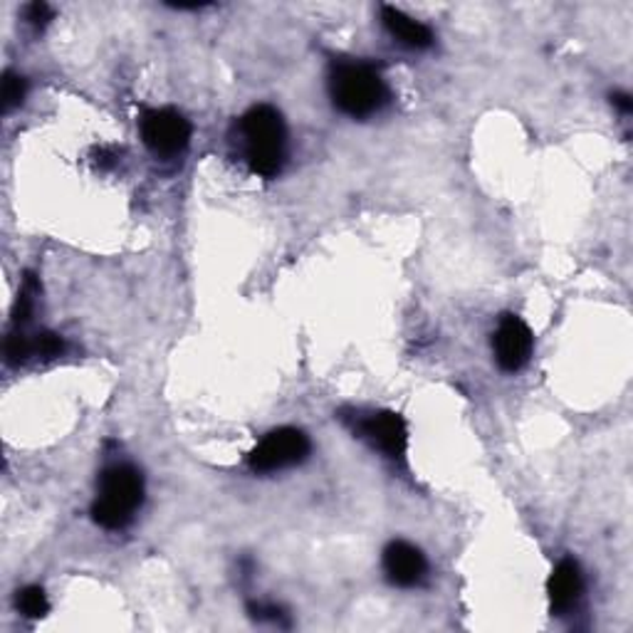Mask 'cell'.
<instances>
[{
  "instance_id": "6da1fadb",
  "label": "cell",
  "mask_w": 633,
  "mask_h": 633,
  "mask_svg": "<svg viewBox=\"0 0 633 633\" xmlns=\"http://www.w3.org/2000/svg\"><path fill=\"white\" fill-rule=\"evenodd\" d=\"M240 132L245 139L248 164L258 176L273 178L285 164L287 129L283 114L270 105H258L250 109L240 122Z\"/></svg>"
},
{
  "instance_id": "7a4b0ae2",
  "label": "cell",
  "mask_w": 633,
  "mask_h": 633,
  "mask_svg": "<svg viewBox=\"0 0 633 633\" xmlns=\"http://www.w3.org/2000/svg\"><path fill=\"white\" fill-rule=\"evenodd\" d=\"M331 102L354 119L379 112L389 102V89L374 67L367 63H339L329 77Z\"/></svg>"
},
{
  "instance_id": "3957f363",
  "label": "cell",
  "mask_w": 633,
  "mask_h": 633,
  "mask_svg": "<svg viewBox=\"0 0 633 633\" xmlns=\"http://www.w3.org/2000/svg\"><path fill=\"white\" fill-rule=\"evenodd\" d=\"M144 502V478L134 466H112L99 478L92 520L105 530H124Z\"/></svg>"
},
{
  "instance_id": "277c9868",
  "label": "cell",
  "mask_w": 633,
  "mask_h": 633,
  "mask_svg": "<svg viewBox=\"0 0 633 633\" xmlns=\"http://www.w3.org/2000/svg\"><path fill=\"white\" fill-rule=\"evenodd\" d=\"M309 456V438L297 428H277L260 440L250 454V468L255 473H275L293 468Z\"/></svg>"
},
{
  "instance_id": "5b68a950",
  "label": "cell",
  "mask_w": 633,
  "mask_h": 633,
  "mask_svg": "<svg viewBox=\"0 0 633 633\" xmlns=\"http://www.w3.org/2000/svg\"><path fill=\"white\" fill-rule=\"evenodd\" d=\"M142 139L156 156H176L190 142V124L176 109H152L142 117Z\"/></svg>"
},
{
  "instance_id": "8992f818",
  "label": "cell",
  "mask_w": 633,
  "mask_h": 633,
  "mask_svg": "<svg viewBox=\"0 0 633 633\" xmlns=\"http://www.w3.org/2000/svg\"><path fill=\"white\" fill-rule=\"evenodd\" d=\"M532 339L530 327L515 315H505L500 319L495 339H492V347H495V359L498 367L502 371H520L527 364L532 357Z\"/></svg>"
},
{
  "instance_id": "52a82bcc",
  "label": "cell",
  "mask_w": 633,
  "mask_h": 633,
  "mask_svg": "<svg viewBox=\"0 0 633 633\" xmlns=\"http://www.w3.org/2000/svg\"><path fill=\"white\" fill-rule=\"evenodd\" d=\"M359 434L367 440H371V444H374L381 454H386L389 458L401 460L406 456L408 430H406V421L399 414L381 411V414H374L371 418L361 421Z\"/></svg>"
},
{
  "instance_id": "ba28073f",
  "label": "cell",
  "mask_w": 633,
  "mask_h": 633,
  "mask_svg": "<svg viewBox=\"0 0 633 633\" xmlns=\"http://www.w3.org/2000/svg\"><path fill=\"white\" fill-rule=\"evenodd\" d=\"M384 571L391 585L411 589L426 579L428 561L421 555V549L408 545V542H391L384 549Z\"/></svg>"
},
{
  "instance_id": "9c48e42d",
  "label": "cell",
  "mask_w": 633,
  "mask_h": 633,
  "mask_svg": "<svg viewBox=\"0 0 633 633\" xmlns=\"http://www.w3.org/2000/svg\"><path fill=\"white\" fill-rule=\"evenodd\" d=\"M585 589V581H581V571L575 559H561L557 569L552 571L549 577V604L552 611H567L577 604V599Z\"/></svg>"
},
{
  "instance_id": "30bf717a",
  "label": "cell",
  "mask_w": 633,
  "mask_h": 633,
  "mask_svg": "<svg viewBox=\"0 0 633 633\" xmlns=\"http://www.w3.org/2000/svg\"><path fill=\"white\" fill-rule=\"evenodd\" d=\"M381 20H384L386 30L399 40L401 45L414 47V50H426L434 45V33H430V28L406 15L404 10H399L394 6H384L381 8Z\"/></svg>"
},
{
  "instance_id": "8fae6325",
  "label": "cell",
  "mask_w": 633,
  "mask_h": 633,
  "mask_svg": "<svg viewBox=\"0 0 633 633\" xmlns=\"http://www.w3.org/2000/svg\"><path fill=\"white\" fill-rule=\"evenodd\" d=\"M18 611L28 619H43L50 611V601L40 587H28L18 591Z\"/></svg>"
},
{
  "instance_id": "7c38bea8",
  "label": "cell",
  "mask_w": 633,
  "mask_h": 633,
  "mask_svg": "<svg viewBox=\"0 0 633 633\" xmlns=\"http://www.w3.org/2000/svg\"><path fill=\"white\" fill-rule=\"evenodd\" d=\"M25 92H28L25 79L20 75L6 73V77H3V112H10V109L23 105Z\"/></svg>"
},
{
  "instance_id": "4fadbf2b",
  "label": "cell",
  "mask_w": 633,
  "mask_h": 633,
  "mask_svg": "<svg viewBox=\"0 0 633 633\" xmlns=\"http://www.w3.org/2000/svg\"><path fill=\"white\" fill-rule=\"evenodd\" d=\"M33 351H35V345L33 341H28V337L20 335V331L10 335L6 341V357H8L10 364H23V361L33 354Z\"/></svg>"
},
{
  "instance_id": "5bb4252c",
  "label": "cell",
  "mask_w": 633,
  "mask_h": 633,
  "mask_svg": "<svg viewBox=\"0 0 633 633\" xmlns=\"http://www.w3.org/2000/svg\"><path fill=\"white\" fill-rule=\"evenodd\" d=\"M33 345H35V354L45 357V359L59 357V354H63V349H65V341L59 339L57 335H53V331H43V335H37V339L33 341Z\"/></svg>"
},
{
  "instance_id": "9a60e30c",
  "label": "cell",
  "mask_w": 633,
  "mask_h": 633,
  "mask_svg": "<svg viewBox=\"0 0 633 633\" xmlns=\"http://www.w3.org/2000/svg\"><path fill=\"white\" fill-rule=\"evenodd\" d=\"M25 18H28L30 25L43 28L50 23V20H53V8H50L47 3H30L25 8Z\"/></svg>"
},
{
  "instance_id": "2e32d148",
  "label": "cell",
  "mask_w": 633,
  "mask_h": 633,
  "mask_svg": "<svg viewBox=\"0 0 633 633\" xmlns=\"http://www.w3.org/2000/svg\"><path fill=\"white\" fill-rule=\"evenodd\" d=\"M611 102H614V105H616L624 114H629L631 109H633V102H631V97H629V95H621V92H619V95L611 97Z\"/></svg>"
}]
</instances>
